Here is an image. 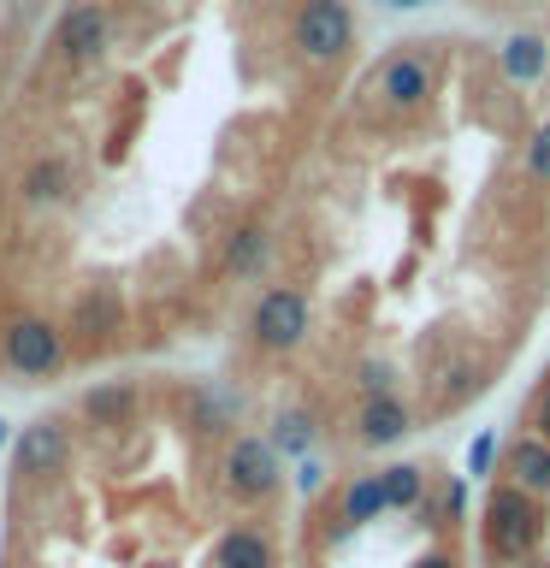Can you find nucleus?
Segmentation results:
<instances>
[{
	"mask_svg": "<svg viewBox=\"0 0 550 568\" xmlns=\"http://www.w3.org/2000/svg\"><path fill=\"white\" fill-rule=\"evenodd\" d=\"M544 504L539 497H527V491H515L509 479H497V486L486 491V515H479V532H486V550L497 562H521L539 550L544 539Z\"/></svg>",
	"mask_w": 550,
	"mask_h": 568,
	"instance_id": "1",
	"label": "nucleus"
},
{
	"mask_svg": "<svg viewBox=\"0 0 550 568\" xmlns=\"http://www.w3.org/2000/svg\"><path fill=\"white\" fill-rule=\"evenodd\" d=\"M0 362L18 385H42V379H60L71 349H65V332L60 320L48 314H12L7 326H0Z\"/></svg>",
	"mask_w": 550,
	"mask_h": 568,
	"instance_id": "2",
	"label": "nucleus"
},
{
	"mask_svg": "<svg viewBox=\"0 0 550 568\" xmlns=\"http://www.w3.org/2000/svg\"><path fill=\"white\" fill-rule=\"evenodd\" d=\"M314 332V302L302 284H266L255 314H248V337L261 355H296Z\"/></svg>",
	"mask_w": 550,
	"mask_h": 568,
	"instance_id": "3",
	"label": "nucleus"
},
{
	"mask_svg": "<svg viewBox=\"0 0 550 568\" xmlns=\"http://www.w3.org/2000/svg\"><path fill=\"white\" fill-rule=\"evenodd\" d=\"M291 48L302 65H337L355 48V7L349 0H296Z\"/></svg>",
	"mask_w": 550,
	"mask_h": 568,
	"instance_id": "4",
	"label": "nucleus"
},
{
	"mask_svg": "<svg viewBox=\"0 0 550 568\" xmlns=\"http://www.w3.org/2000/svg\"><path fill=\"white\" fill-rule=\"evenodd\" d=\"M220 486H225L231 504H266V497H278V486H284V462L261 433H237L220 456Z\"/></svg>",
	"mask_w": 550,
	"mask_h": 568,
	"instance_id": "5",
	"label": "nucleus"
},
{
	"mask_svg": "<svg viewBox=\"0 0 550 568\" xmlns=\"http://www.w3.org/2000/svg\"><path fill=\"white\" fill-rule=\"evenodd\" d=\"M432 83H438V65H432V53H420V48H403V53H390V60L373 71V83H367V95L379 113L390 119H408V113H420L426 101H432Z\"/></svg>",
	"mask_w": 550,
	"mask_h": 568,
	"instance_id": "6",
	"label": "nucleus"
},
{
	"mask_svg": "<svg viewBox=\"0 0 550 568\" xmlns=\"http://www.w3.org/2000/svg\"><path fill=\"white\" fill-rule=\"evenodd\" d=\"M106 48H113V12H106V0H78L60 18V30H53V53L71 71H95L106 60Z\"/></svg>",
	"mask_w": 550,
	"mask_h": 568,
	"instance_id": "7",
	"label": "nucleus"
},
{
	"mask_svg": "<svg viewBox=\"0 0 550 568\" xmlns=\"http://www.w3.org/2000/svg\"><path fill=\"white\" fill-rule=\"evenodd\" d=\"M12 468L24 479H53L71 468V420L65 415H35L24 433H18Z\"/></svg>",
	"mask_w": 550,
	"mask_h": 568,
	"instance_id": "8",
	"label": "nucleus"
},
{
	"mask_svg": "<svg viewBox=\"0 0 550 568\" xmlns=\"http://www.w3.org/2000/svg\"><path fill=\"white\" fill-rule=\"evenodd\" d=\"M142 415V390L131 379H95L78 397V420L95 426V433H124V426H136Z\"/></svg>",
	"mask_w": 550,
	"mask_h": 568,
	"instance_id": "9",
	"label": "nucleus"
},
{
	"mask_svg": "<svg viewBox=\"0 0 550 568\" xmlns=\"http://www.w3.org/2000/svg\"><path fill=\"white\" fill-rule=\"evenodd\" d=\"M408 433H415V408H408L397 390H385V397H361V415H355V438H361L367 450L403 444Z\"/></svg>",
	"mask_w": 550,
	"mask_h": 568,
	"instance_id": "10",
	"label": "nucleus"
},
{
	"mask_svg": "<svg viewBox=\"0 0 550 568\" xmlns=\"http://www.w3.org/2000/svg\"><path fill=\"white\" fill-rule=\"evenodd\" d=\"M503 479L515 491L539 497V504H550V444H539L532 433H515L503 444Z\"/></svg>",
	"mask_w": 550,
	"mask_h": 568,
	"instance_id": "11",
	"label": "nucleus"
},
{
	"mask_svg": "<svg viewBox=\"0 0 550 568\" xmlns=\"http://www.w3.org/2000/svg\"><path fill=\"white\" fill-rule=\"evenodd\" d=\"M213 568H278V545L261 521H231L213 545Z\"/></svg>",
	"mask_w": 550,
	"mask_h": 568,
	"instance_id": "12",
	"label": "nucleus"
},
{
	"mask_svg": "<svg viewBox=\"0 0 550 568\" xmlns=\"http://www.w3.org/2000/svg\"><path fill=\"white\" fill-rule=\"evenodd\" d=\"M24 202L30 207H65L71 202V160L65 154H42V160H30V172H24Z\"/></svg>",
	"mask_w": 550,
	"mask_h": 568,
	"instance_id": "13",
	"label": "nucleus"
},
{
	"mask_svg": "<svg viewBox=\"0 0 550 568\" xmlns=\"http://www.w3.org/2000/svg\"><path fill=\"white\" fill-rule=\"evenodd\" d=\"M385 515V486H379V474H355L349 486H344V509H337V527H326L332 539H344V532L355 527H367V521H379Z\"/></svg>",
	"mask_w": 550,
	"mask_h": 568,
	"instance_id": "14",
	"label": "nucleus"
},
{
	"mask_svg": "<svg viewBox=\"0 0 550 568\" xmlns=\"http://www.w3.org/2000/svg\"><path fill=\"white\" fill-rule=\"evenodd\" d=\"M266 261H273V231L266 225H237L225 237V273L231 278H255V273H266Z\"/></svg>",
	"mask_w": 550,
	"mask_h": 568,
	"instance_id": "15",
	"label": "nucleus"
},
{
	"mask_svg": "<svg viewBox=\"0 0 550 568\" xmlns=\"http://www.w3.org/2000/svg\"><path fill=\"white\" fill-rule=\"evenodd\" d=\"M266 444L278 450V462L308 456L314 444H319V420H314V408H278V415H273V433H266Z\"/></svg>",
	"mask_w": 550,
	"mask_h": 568,
	"instance_id": "16",
	"label": "nucleus"
},
{
	"mask_svg": "<svg viewBox=\"0 0 550 568\" xmlns=\"http://www.w3.org/2000/svg\"><path fill=\"white\" fill-rule=\"evenodd\" d=\"M379 486H385V509H420L432 479L415 462H390V468H379Z\"/></svg>",
	"mask_w": 550,
	"mask_h": 568,
	"instance_id": "17",
	"label": "nucleus"
},
{
	"mask_svg": "<svg viewBox=\"0 0 550 568\" xmlns=\"http://www.w3.org/2000/svg\"><path fill=\"white\" fill-rule=\"evenodd\" d=\"M544 65H550V48H544V36L521 30V36H509V42H503V71H509V83H532Z\"/></svg>",
	"mask_w": 550,
	"mask_h": 568,
	"instance_id": "18",
	"label": "nucleus"
},
{
	"mask_svg": "<svg viewBox=\"0 0 550 568\" xmlns=\"http://www.w3.org/2000/svg\"><path fill=\"white\" fill-rule=\"evenodd\" d=\"M385 390H397L390 362H361V397H385Z\"/></svg>",
	"mask_w": 550,
	"mask_h": 568,
	"instance_id": "19",
	"label": "nucleus"
},
{
	"mask_svg": "<svg viewBox=\"0 0 550 568\" xmlns=\"http://www.w3.org/2000/svg\"><path fill=\"white\" fill-rule=\"evenodd\" d=\"M527 172L550 184V124H539V131H532V142H527Z\"/></svg>",
	"mask_w": 550,
	"mask_h": 568,
	"instance_id": "20",
	"label": "nucleus"
},
{
	"mask_svg": "<svg viewBox=\"0 0 550 568\" xmlns=\"http://www.w3.org/2000/svg\"><path fill=\"white\" fill-rule=\"evenodd\" d=\"M527 433L539 438V444H550V385L532 397V408H527Z\"/></svg>",
	"mask_w": 550,
	"mask_h": 568,
	"instance_id": "21",
	"label": "nucleus"
},
{
	"mask_svg": "<svg viewBox=\"0 0 550 568\" xmlns=\"http://www.w3.org/2000/svg\"><path fill=\"white\" fill-rule=\"evenodd\" d=\"M408 568H456V557H450L444 545H432V550H420V557L408 562Z\"/></svg>",
	"mask_w": 550,
	"mask_h": 568,
	"instance_id": "22",
	"label": "nucleus"
},
{
	"mask_svg": "<svg viewBox=\"0 0 550 568\" xmlns=\"http://www.w3.org/2000/svg\"><path fill=\"white\" fill-rule=\"evenodd\" d=\"M491 456H497V444H491V438H479V444H473V450H468V474H473V468H486V462H491Z\"/></svg>",
	"mask_w": 550,
	"mask_h": 568,
	"instance_id": "23",
	"label": "nucleus"
},
{
	"mask_svg": "<svg viewBox=\"0 0 550 568\" xmlns=\"http://www.w3.org/2000/svg\"><path fill=\"white\" fill-rule=\"evenodd\" d=\"M390 7H420V0H390Z\"/></svg>",
	"mask_w": 550,
	"mask_h": 568,
	"instance_id": "24",
	"label": "nucleus"
},
{
	"mask_svg": "<svg viewBox=\"0 0 550 568\" xmlns=\"http://www.w3.org/2000/svg\"><path fill=\"white\" fill-rule=\"evenodd\" d=\"M255 7H284V0H255Z\"/></svg>",
	"mask_w": 550,
	"mask_h": 568,
	"instance_id": "25",
	"label": "nucleus"
}]
</instances>
